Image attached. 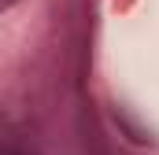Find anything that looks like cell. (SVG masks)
<instances>
[{"label":"cell","instance_id":"6da1fadb","mask_svg":"<svg viewBox=\"0 0 159 155\" xmlns=\"http://www.w3.org/2000/svg\"><path fill=\"white\" fill-rule=\"evenodd\" d=\"M115 122H119V126L126 129V133H129V137H133V140H137V144H144V140H148V137H144V133H141V129H137V126H133L129 118L122 115V111H115Z\"/></svg>","mask_w":159,"mask_h":155}]
</instances>
